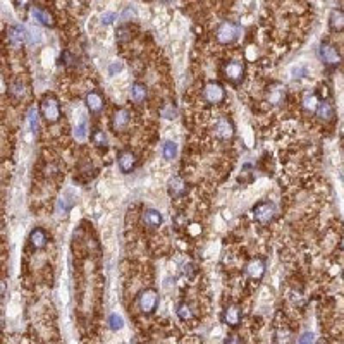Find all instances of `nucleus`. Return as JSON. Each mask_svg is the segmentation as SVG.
Wrapping results in <instances>:
<instances>
[{"label": "nucleus", "instance_id": "f257e3e1", "mask_svg": "<svg viewBox=\"0 0 344 344\" xmlns=\"http://www.w3.org/2000/svg\"><path fill=\"white\" fill-rule=\"evenodd\" d=\"M40 116L47 124H57L62 117L60 102L54 93H45L40 100Z\"/></svg>", "mask_w": 344, "mask_h": 344}, {"label": "nucleus", "instance_id": "f03ea898", "mask_svg": "<svg viewBox=\"0 0 344 344\" xmlns=\"http://www.w3.org/2000/svg\"><path fill=\"white\" fill-rule=\"evenodd\" d=\"M319 57L327 71H336L342 64V54L334 43L329 40H322L319 45Z\"/></svg>", "mask_w": 344, "mask_h": 344}, {"label": "nucleus", "instance_id": "7ed1b4c3", "mask_svg": "<svg viewBox=\"0 0 344 344\" xmlns=\"http://www.w3.org/2000/svg\"><path fill=\"white\" fill-rule=\"evenodd\" d=\"M222 78L233 86H239L246 78V64L239 59H233L224 62L222 66Z\"/></svg>", "mask_w": 344, "mask_h": 344}, {"label": "nucleus", "instance_id": "20e7f679", "mask_svg": "<svg viewBox=\"0 0 344 344\" xmlns=\"http://www.w3.org/2000/svg\"><path fill=\"white\" fill-rule=\"evenodd\" d=\"M251 215H253V220L260 225H269L272 224L274 219L277 215V207L276 203L271 202V200H262V202L255 203L253 208H251Z\"/></svg>", "mask_w": 344, "mask_h": 344}, {"label": "nucleus", "instance_id": "39448f33", "mask_svg": "<svg viewBox=\"0 0 344 344\" xmlns=\"http://www.w3.org/2000/svg\"><path fill=\"white\" fill-rule=\"evenodd\" d=\"M202 97L208 105H222L227 100V91L220 81H207L202 90Z\"/></svg>", "mask_w": 344, "mask_h": 344}, {"label": "nucleus", "instance_id": "423d86ee", "mask_svg": "<svg viewBox=\"0 0 344 344\" xmlns=\"http://www.w3.org/2000/svg\"><path fill=\"white\" fill-rule=\"evenodd\" d=\"M241 26L234 21H222L215 29V38L220 45H233L241 34Z\"/></svg>", "mask_w": 344, "mask_h": 344}, {"label": "nucleus", "instance_id": "0eeeda50", "mask_svg": "<svg viewBox=\"0 0 344 344\" xmlns=\"http://www.w3.org/2000/svg\"><path fill=\"white\" fill-rule=\"evenodd\" d=\"M159 291L154 287H146L138 294V308L143 315H151L159 307Z\"/></svg>", "mask_w": 344, "mask_h": 344}, {"label": "nucleus", "instance_id": "6e6552de", "mask_svg": "<svg viewBox=\"0 0 344 344\" xmlns=\"http://www.w3.org/2000/svg\"><path fill=\"white\" fill-rule=\"evenodd\" d=\"M213 134L220 141H231L236 134V128H234L233 119L227 116H220L219 119L213 123Z\"/></svg>", "mask_w": 344, "mask_h": 344}, {"label": "nucleus", "instance_id": "1a4fd4ad", "mask_svg": "<svg viewBox=\"0 0 344 344\" xmlns=\"http://www.w3.org/2000/svg\"><path fill=\"white\" fill-rule=\"evenodd\" d=\"M265 98L274 107H281L287 98V90L281 81H271L265 88Z\"/></svg>", "mask_w": 344, "mask_h": 344}, {"label": "nucleus", "instance_id": "9d476101", "mask_svg": "<svg viewBox=\"0 0 344 344\" xmlns=\"http://www.w3.org/2000/svg\"><path fill=\"white\" fill-rule=\"evenodd\" d=\"M265 272H267V260H265L263 256H253V258L248 260L245 265V274L255 282L262 281Z\"/></svg>", "mask_w": 344, "mask_h": 344}, {"label": "nucleus", "instance_id": "9b49d317", "mask_svg": "<svg viewBox=\"0 0 344 344\" xmlns=\"http://www.w3.org/2000/svg\"><path fill=\"white\" fill-rule=\"evenodd\" d=\"M138 165V157L131 150H121L117 154V167L123 174H131Z\"/></svg>", "mask_w": 344, "mask_h": 344}, {"label": "nucleus", "instance_id": "f8f14e48", "mask_svg": "<svg viewBox=\"0 0 344 344\" xmlns=\"http://www.w3.org/2000/svg\"><path fill=\"white\" fill-rule=\"evenodd\" d=\"M129 124H131V114H129L128 108H117V110L114 112V116H112L110 119V128L112 131H114L116 134L117 133H124L126 129L129 128Z\"/></svg>", "mask_w": 344, "mask_h": 344}, {"label": "nucleus", "instance_id": "ddd939ff", "mask_svg": "<svg viewBox=\"0 0 344 344\" xmlns=\"http://www.w3.org/2000/svg\"><path fill=\"white\" fill-rule=\"evenodd\" d=\"M85 105L91 116H98L102 114V110L105 108V98H103V95L100 93V91L91 90L85 97Z\"/></svg>", "mask_w": 344, "mask_h": 344}, {"label": "nucleus", "instance_id": "4468645a", "mask_svg": "<svg viewBox=\"0 0 344 344\" xmlns=\"http://www.w3.org/2000/svg\"><path fill=\"white\" fill-rule=\"evenodd\" d=\"M222 322H224L225 325H229V327H238L239 324H241V319H243V312H241V307L236 303L233 304H227V307L222 310Z\"/></svg>", "mask_w": 344, "mask_h": 344}, {"label": "nucleus", "instance_id": "2eb2a0df", "mask_svg": "<svg viewBox=\"0 0 344 344\" xmlns=\"http://www.w3.org/2000/svg\"><path fill=\"white\" fill-rule=\"evenodd\" d=\"M188 191V182L182 179L181 176H172L167 181V195L172 200H181Z\"/></svg>", "mask_w": 344, "mask_h": 344}, {"label": "nucleus", "instance_id": "dca6fc26", "mask_svg": "<svg viewBox=\"0 0 344 344\" xmlns=\"http://www.w3.org/2000/svg\"><path fill=\"white\" fill-rule=\"evenodd\" d=\"M315 117L324 124L332 123V121L336 119V107H334L332 103L329 102V100L324 98L319 103V108H317V112H315Z\"/></svg>", "mask_w": 344, "mask_h": 344}, {"label": "nucleus", "instance_id": "f3484780", "mask_svg": "<svg viewBox=\"0 0 344 344\" xmlns=\"http://www.w3.org/2000/svg\"><path fill=\"white\" fill-rule=\"evenodd\" d=\"M28 241H29V246H31L34 251H40L49 245V234H47L45 229L34 227L31 229V233H29Z\"/></svg>", "mask_w": 344, "mask_h": 344}, {"label": "nucleus", "instance_id": "a211bd4d", "mask_svg": "<svg viewBox=\"0 0 344 344\" xmlns=\"http://www.w3.org/2000/svg\"><path fill=\"white\" fill-rule=\"evenodd\" d=\"M141 222L148 229H159L164 222V217L162 213L155 210V208H146V210H143L141 213Z\"/></svg>", "mask_w": 344, "mask_h": 344}, {"label": "nucleus", "instance_id": "6ab92c4d", "mask_svg": "<svg viewBox=\"0 0 344 344\" xmlns=\"http://www.w3.org/2000/svg\"><path fill=\"white\" fill-rule=\"evenodd\" d=\"M28 36H29V29H26L23 24L9 26L7 38H9V42H11L12 45H21V43H24L26 40H28Z\"/></svg>", "mask_w": 344, "mask_h": 344}, {"label": "nucleus", "instance_id": "aec40b11", "mask_svg": "<svg viewBox=\"0 0 344 344\" xmlns=\"http://www.w3.org/2000/svg\"><path fill=\"white\" fill-rule=\"evenodd\" d=\"M129 97L136 105H143L148 100V86L141 81H134L129 90Z\"/></svg>", "mask_w": 344, "mask_h": 344}, {"label": "nucleus", "instance_id": "412c9836", "mask_svg": "<svg viewBox=\"0 0 344 344\" xmlns=\"http://www.w3.org/2000/svg\"><path fill=\"white\" fill-rule=\"evenodd\" d=\"M31 16H33V19L36 21L38 24L45 26V28H54V26H55L54 16H52L50 12L47 11V9H43V7H38V6L31 7Z\"/></svg>", "mask_w": 344, "mask_h": 344}, {"label": "nucleus", "instance_id": "4be33fe9", "mask_svg": "<svg viewBox=\"0 0 344 344\" xmlns=\"http://www.w3.org/2000/svg\"><path fill=\"white\" fill-rule=\"evenodd\" d=\"M320 102H322V98L319 97L317 91H304L303 93L301 105H303V110L307 112V114H315Z\"/></svg>", "mask_w": 344, "mask_h": 344}, {"label": "nucleus", "instance_id": "5701e85b", "mask_svg": "<svg viewBox=\"0 0 344 344\" xmlns=\"http://www.w3.org/2000/svg\"><path fill=\"white\" fill-rule=\"evenodd\" d=\"M329 29L332 33L344 31V9H332L329 14Z\"/></svg>", "mask_w": 344, "mask_h": 344}, {"label": "nucleus", "instance_id": "b1692460", "mask_svg": "<svg viewBox=\"0 0 344 344\" xmlns=\"http://www.w3.org/2000/svg\"><path fill=\"white\" fill-rule=\"evenodd\" d=\"M9 97L16 100V102H19V100L26 97V85L21 78H16L14 81H11V85H9Z\"/></svg>", "mask_w": 344, "mask_h": 344}, {"label": "nucleus", "instance_id": "393cba45", "mask_svg": "<svg viewBox=\"0 0 344 344\" xmlns=\"http://www.w3.org/2000/svg\"><path fill=\"white\" fill-rule=\"evenodd\" d=\"M90 139H91V143H93L95 146L100 148V150H107L108 138H107L105 131H102V129H93V131H91Z\"/></svg>", "mask_w": 344, "mask_h": 344}, {"label": "nucleus", "instance_id": "a878e982", "mask_svg": "<svg viewBox=\"0 0 344 344\" xmlns=\"http://www.w3.org/2000/svg\"><path fill=\"white\" fill-rule=\"evenodd\" d=\"M162 157L165 160H174L177 157V145L174 141H165L162 145Z\"/></svg>", "mask_w": 344, "mask_h": 344}, {"label": "nucleus", "instance_id": "bb28decb", "mask_svg": "<svg viewBox=\"0 0 344 344\" xmlns=\"http://www.w3.org/2000/svg\"><path fill=\"white\" fill-rule=\"evenodd\" d=\"M177 317H179V320L182 322H188L193 319V310H191V307H189V303H181V304H177Z\"/></svg>", "mask_w": 344, "mask_h": 344}, {"label": "nucleus", "instance_id": "cd10ccee", "mask_svg": "<svg viewBox=\"0 0 344 344\" xmlns=\"http://www.w3.org/2000/svg\"><path fill=\"white\" fill-rule=\"evenodd\" d=\"M40 110H36L34 107H29L28 110V123H29V129H31V133H36L38 131V121H40Z\"/></svg>", "mask_w": 344, "mask_h": 344}, {"label": "nucleus", "instance_id": "c85d7f7f", "mask_svg": "<svg viewBox=\"0 0 344 344\" xmlns=\"http://www.w3.org/2000/svg\"><path fill=\"white\" fill-rule=\"evenodd\" d=\"M74 203H76V200H74L72 197H62L59 200V203H57V212H62V215H66V213L71 212V208L74 207Z\"/></svg>", "mask_w": 344, "mask_h": 344}, {"label": "nucleus", "instance_id": "c756f323", "mask_svg": "<svg viewBox=\"0 0 344 344\" xmlns=\"http://www.w3.org/2000/svg\"><path fill=\"white\" fill-rule=\"evenodd\" d=\"M108 327H110V330H114V332L121 330V329L124 327L123 317L117 315V313H110V317H108Z\"/></svg>", "mask_w": 344, "mask_h": 344}, {"label": "nucleus", "instance_id": "7c9ffc66", "mask_svg": "<svg viewBox=\"0 0 344 344\" xmlns=\"http://www.w3.org/2000/svg\"><path fill=\"white\" fill-rule=\"evenodd\" d=\"M60 62H62L66 67L71 69V67H76L78 59H76V55L71 54V50H64L62 54H60Z\"/></svg>", "mask_w": 344, "mask_h": 344}, {"label": "nucleus", "instance_id": "2f4dec72", "mask_svg": "<svg viewBox=\"0 0 344 344\" xmlns=\"http://www.w3.org/2000/svg\"><path fill=\"white\" fill-rule=\"evenodd\" d=\"M86 134H88V121L83 117V119L80 121V124L76 126V131H74V136H76V139H80V141H83V139L86 138Z\"/></svg>", "mask_w": 344, "mask_h": 344}, {"label": "nucleus", "instance_id": "473e14b6", "mask_svg": "<svg viewBox=\"0 0 344 344\" xmlns=\"http://www.w3.org/2000/svg\"><path fill=\"white\" fill-rule=\"evenodd\" d=\"M160 116L165 117V119H176V116H177V108L176 105H172V103H165V105L160 108Z\"/></svg>", "mask_w": 344, "mask_h": 344}, {"label": "nucleus", "instance_id": "72a5a7b5", "mask_svg": "<svg viewBox=\"0 0 344 344\" xmlns=\"http://www.w3.org/2000/svg\"><path fill=\"white\" fill-rule=\"evenodd\" d=\"M117 42L119 43H126L131 40V31H129L128 26H121V28H117Z\"/></svg>", "mask_w": 344, "mask_h": 344}, {"label": "nucleus", "instance_id": "f704fd0d", "mask_svg": "<svg viewBox=\"0 0 344 344\" xmlns=\"http://www.w3.org/2000/svg\"><path fill=\"white\" fill-rule=\"evenodd\" d=\"M315 341V336H313L312 332H303L301 336L298 337V342L296 344H313Z\"/></svg>", "mask_w": 344, "mask_h": 344}, {"label": "nucleus", "instance_id": "c9c22d12", "mask_svg": "<svg viewBox=\"0 0 344 344\" xmlns=\"http://www.w3.org/2000/svg\"><path fill=\"white\" fill-rule=\"evenodd\" d=\"M114 19H116V14H114V12H107V14H103V16H102V23H103V24H110Z\"/></svg>", "mask_w": 344, "mask_h": 344}, {"label": "nucleus", "instance_id": "e433bc0d", "mask_svg": "<svg viewBox=\"0 0 344 344\" xmlns=\"http://www.w3.org/2000/svg\"><path fill=\"white\" fill-rule=\"evenodd\" d=\"M121 71H123V64H121V62H114L110 66V69H108V72H110L112 76H114L116 72H121Z\"/></svg>", "mask_w": 344, "mask_h": 344}, {"label": "nucleus", "instance_id": "4c0bfd02", "mask_svg": "<svg viewBox=\"0 0 344 344\" xmlns=\"http://www.w3.org/2000/svg\"><path fill=\"white\" fill-rule=\"evenodd\" d=\"M14 4L17 9H26L29 4H31V0H14Z\"/></svg>", "mask_w": 344, "mask_h": 344}, {"label": "nucleus", "instance_id": "58836bf2", "mask_svg": "<svg viewBox=\"0 0 344 344\" xmlns=\"http://www.w3.org/2000/svg\"><path fill=\"white\" fill-rule=\"evenodd\" d=\"M293 74H294V78H296V74H301V76H304V74H307V67H304V66L294 67V69H293Z\"/></svg>", "mask_w": 344, "mask_h": 344}, {"label": "nucleus", "instance_id": "ea45409f", "mask_svg": "<svg viewBox=\"0 0 344 344\" xmlns=\"http://www.w3.org/2000/svg\"><path fill=\"white\" fill-rule=\"evenodd\" d=\"M225 344H241V341H239L238 336H229L225 339Z\"/></svg>", "mask_w": 344, "mask_h": 344}, {"label": "nucleus", "instance_id": "a19ab883", "mask_svg": "<svg viewBox=\"0 0 344 344\" xmlns=\"http://www.w3.org/2000/svg\"><path fill=\"white\" fill-rule=\"evenodd\" d=\"M339 248H341V250L344 251V238L341 239V243H339Z\"/></svg>", "mask_w": 344, "mask_h": 344}]
</instances>
